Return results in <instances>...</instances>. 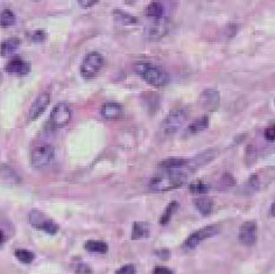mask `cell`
<instances>
[{
	"instance_id": "6da1fadb",
	"label": "cell",
	"mask_w": 275,
	"mask_h": 274,
	"mask_svg": "<svg viewBox=\"0 0 275 274\" xmlns=\"http://www.w3.org/2000/svg\"><path fill=\"white\" fill-rule=\"evenodd\" d=\"M188 175L175 171H161L149 181V189L155 193L169 192L183 186L188 180Z\"/></svg>"
},
{
	"instance_id": "7a4b0ae2",
	"label": "cell",
	"mask_w": 275,
	"mask_h": 274,
	"mask_svg": "<svg viewBox=\"0 0 275 274\" xmlns=\"http://www.w3.org/2000/svg\"><path fill=\"white\" fill-rule=\"evenodd\" d=\"M134 71L139 75L145 82H147L149 85L157 86H164L168 84L169 75L163 68L159 65L151 63V62L140 61L134 64Z\"/></svg>"
},
{
	"instance_id": "3957f363",
	"label": "cell",
	"mask_w": 275,
	"mask_h": 274,
	"mask_svg": "<svg viewBox=\"0 0 275 274\" xmlns=\"http://www.w3.org/2000/svg\"><path fill=\"white\" fill-rule=\"evenodd\" d=\"M188 118V111L185 108H176L172 110L162 121V131L166 135H175L178 132Z\"/></svg>"
},
{
	"instance_id": "277c9868",
	"label": "cell",
	"mask_w": 275,
	"mask_h": 274,
	"mask_svg": "<svg viewBox=\"0 0 275 274\" xmlns=\"http://www.w3.org/2000/svg\"><path fill=\"white\" fill-rule=\"evenodd\" d=\"M104 64V58L100 53L91 52L85 56L80 64V75L83 78L91 79L99 73Z\"/></svg>"
},
{
	"instance_id": "5b68a950",
	"label": "cell",
	"mask_w": 275,
	"mask_h": 274,
	"mask_svg": "<svg viewBox=\"0 0 275 274\" xmlns=\"http://www.w3.org/2000/svg\"><path fill=\"white\" fill-rule=\"evenodd\" d=\"M54 157H55V150L52 145H40L32 151L31 163L34 168L42 169L52 163Z\"/></svg>"
},
{
	"instance_id": "8992f818",
	"label": "cell",
	"mask_w": 275,
	"mask_h": 274,
	"mask_svg": "<svg viewBox=\"0 0 275 274\" xmlns=\"http://www.w3.org/2000/svg\"><path fill=\"white\" fill-rule=\"evenodd\" d=\"M219 232H220V228H219V225H217V224L204 226V228H202V229H199V230L193 232V234H191L190 236L188 237L187 239H185L183 245H184L185 249L194 250V249H196V247L198 246L199 244L204 242V240L209 239V238L217 236Z\"/></svg>"
},
{
	"instance_id": "52a82bcc",
	"label": "cell",
	"mask_w": 275,
	"mask_h": 274,
	"mask_svg": "<svg viewBox=\"0 0 275 274\" xmlns=\"http://www.w3.org/2000/svg\"><path fill=\"white\" fill-rule=\"evenodd\" d=\"M71 116H73V111H71L70 105L67 102H59L52 110L49 123L55 129H61V127L67 126L69 124Z\"/></svg>"
},
{
	"instance_id": "ba28073f",
	"label": "cell",
	"mask_w": 275,
	"mask_h": 274,
	"mask_svg": "<svg viewBox=\"0 0 275 274\" xmlns=\"http://www.w3.org/2000/svg\"><path fill=\"white\" fill-rule=\"evenodd\" d=\"M29 223L34 226L35 229L42 230L48 235H56L59 231V225L47 217L40 210H32L29 213Z\"/></svg>"
},
{
	"instance_id": "9c48e42d",
	"label": "cell",
	"mask_w": 275,
	"mask_h": 274,
	"mask_svg": "<svg viewBox=\"0 0 275 274\" xmlns=\"http://www.w3.org/2000/svg\"><path fill=\"white\" fill-rule=\"evenodd\" d=\"M169 31L168 19L164 17L152 19V21L148 23L146 27V35L149 40H160L163 38Z\"/></svg>"
},
{
	"instance_id": "30bf717a",
	"label": "cell",
	"mask_w": 275,
	"mask_h": 274,
	"mask_svg": "<svg viewBox=\"0 0 275 274\" xmlns=\"http://www.w3.org/2000/svg\"><path fill=\"white\" fill-rule=\"evenodd\" d=\"M239 240L243 245L252 246L258 240V224L255 220H247L239 229Z\"/></svg>"
},
{
	"instance_id": "8fae6325",
	"label": "cell",
	"mask_w": 275,
	"mask_h": 274,
	"mask_svg": "<svg viewBox=\"0 0 275 274\" xmlns=\"http://www.w3.org/2000/svg\"><path fill=\"white\" fill-rule=\"evenodd\" d=\"M209 121H210V119H209L208 116H201V117L194 119V120L185 127L183 132H182L181 137L183 139H187L193 136L198 135V133H201L204 130L208 129Z\"/></svg>"
},
{
	"instance_id": "7c38bea8",
	"label": "cell",
	"mask_w": 275,
	"mask_h": 274,
	"mask_svg": "<svg viewBox=\"0 0 275 274\" xmlns=\"http://www.w3.org/2000/svg\"><path fill=\"white\" fill-rule=\"evenodd\" d=\"M50 103V95L47 92L40 94L35 98L34 102L32 103L31 109H29V119L31 120H35L40 117L41 115H43V112L46 111Z\"/></svg>"
},
{
	"instance_id": "4fadbf2b",
	"label": "cell",
	"mask_w": 275,
	"mask_h": 274,
	"mask_svg": "<svg viewBox=\"0 0 275 274\" xmlns=\"http://www.w3.org/2000/svg\"><path fill=\"white\" fill-rule=\"evenodd\" d=\"M220 102L219 92L215 89H205L199 96V104L208 111H215Z\"/></svg>"
},
{
	"instance_id": "5bb4252c",
	"label": "cell",
	"mask_w": 275,
	"mask_h": 274,
	"mask_svg": "<svg viewBox=\"0 0 275 274\" xmlns=\"http://www.w3.org/2000/svg\"><path fill=\"white\" fill-rule=\"evenodd\" d=\"M5 70L18 76H25L31 71V63L20 58H14L6 64Z\"/></svg>"
},
{
	"instance_id": "9a60e30c",
	"label": "cell",
	"mask_w": 275,
	"mask_h": 274,
	"mask_svg": "<svg viewBox=\"0 0 275 274\" xmlns=\"http://www.w3.org/2000/svg\"><path fill=\"white\" fill-rule=\"evenodd\" d=\"M0 180L7 184H18L21 182V177L8 165H0Z\"/></svg>"
},
{
	"instance_id": "2e32d148",
	"label": "cell",
	"mask_w": 275,
	"mask_h": 274,
	"mask_svg": "<svg viewBox=\"0 0 275 274\" xmlns=\"http://www.w3.org/2000/svg\"><path fill=\"white\" fill-rule=\"evenodd\" d=\"M122 112V108L119 103L116 102H107L105 104H103L100 109V113L105 119H109V120H113V119H117L120 117Z\"/></svg>"
},
{
	"instance_id": "e0dca14e",
	"label": "cell",
	"mask_w": 275,
	"mask_h": 274,
	"mask_svg": "<svg viewBox=\"0 0 275 274\" xmlns=\"http://www.w3.org/2000/svg\"><path fill=\"white\" fill-rule=\"evenodd\" d=\"M112 14H113V19H115V22L120 26H131V25H136L138 22L137 17L127 13V12L121 11L120 8H115Z\"/></svg>"
},
{
	"instance_id": "ac0fdd59",
	"label": "cell",
	"mask_w": 275,
	"mask_h": 274,
	"mask_svg": "<svg viewBox=\"0 0 275 274\" xmlns=\"http://www.w3.org/2000/svg\"><path fill=\"white\" fill-rule=\"evenodd\" d=\"M194 204H195L196 209L202 214L203 216H208L212 213L214 209V202L210 197H206V196H199L194 199Z\"/></svg>"
},
{
	"instance_id": "d6986e66",
	"label": "cell",
	"mask_w": 275,
	"mask_h": 274,
	"mask_svg": "<svg viewBox=\"0 0 275 274\" xmlns=\"http://www.w3.org/2000/svg\"><path fill=\"white\" fill-rule=\"evenodd\" d=\"M151 230L147 222H134L132 225V239L139 240L149 237Z\"/></svg>"
},
{
	"instance_id": "ffe728a7",
	"label": "cell",
	"mask_w": 275,
	"mask_h": 274,
	"mask_svg": "<svg viewBox=\"0 0 275 274\" xmlns=\"http://www.w3.org/2000/svg\"><path fill=\"white\" fill-rule=\"evenodd\" d=\"M20 46V40L18 38H10L7 40L2 41L1 46H0V54L4 58L11 56L14 54V52L19 48Z\"/></svg>"
},
{
	"instance_id": "44dd1931",
	"label": "cell",
	"mask_w": 275,
	"mask_h": 274,
	"mask_svg": "<svg viewBox=\"0 0 275 274\" xmlns=\"http://www.w3.org/2000/svg\"><path fill=\"white\" fill-rule=\"evenodd\" d=\"M84 249L91 253H99V254H105L109 251V245L103 240H88L84 244Z\"/></svg>"
},
{
	"instance_id": "7402d4cb",
	"label": "cell",
	"mask_w": 275,
	"mask_h": 274,
	"mask_svg": "<svg viewBox=\"0 0 275 274\" xmlns=\"http://www.w3.org/2000/svg\"><path fill=\"white\" fill-rule=\"evenodd\" d=\"M178 207H180V204H178V202L176 201H173L170 202V203L167 205L166 210L163 211V214L161 215L160 217V224L161 225H167L169 223V220L172 219V217L175 215V213L177 211Z\"/></svg>"
},
{
	"instance_id": "603a6c76",
	"label": "cell",
	"mask_w": 275,
	"mask_h": 274,
	"mask_svg": "<svg viewBox=\"0 0 275 274\" xmlns=\"http://www.w3.org/2000/svg\"><path fill=\"white\" fill-rule=\"evenodd\" d=\"M164 13V7L161 2L153 1L151 2L146 8V16L148 18H152V19H157V18L163 17Z\"/></svg>"
},
{
	"instance_id": "cb8c5ba5",
	"label": "cell",
	"mask_w": 275,
	"mask_h": 274,
	"mask_svg": "<svg viewBox=\"0 0 275 274\" xmlns=\"http://www.w3.org/2000/svg\"><path fill=\"white\" fill-rule=\"evenodd\" d=\"M14 254H16V258L18 259V260H19L20 263H22V264H31L32 261L35 259L34 253H33L32 251H29V250H26V249L16 250Z\"/></svg>"
},
{
	"instance_id": "d4e9b609",
	"label": "cell",
	"mask_w": 275,
	"mask_h": 274,
	"mask_svg": "<svg viewBox=\"0 0 275 274\" xmlns=\"http://www.w3.org/2000/svg\"><path fill=\"white\" fill-rule=\"evenodd\" d=\"M16 14L11 10H4L0 13V26L2 27H8L16 23Z\"/></svg>"
},
{
	"instance_id": "484cf974",
	"label": "cell",
	"mask_w": 275,
	"mask_h": 274,
	"mask_svg": "<svg viewBox=\"0 0 275 274\" xmlns=\"http://www.w3.org/2000/svg\"><path fill=\"white\" fill-rule=\"evenodd\" d=\"M189 190L193 194H196V195H204V194L210 190V186L203 182V181L198 180L189 184Z\"/></svg>"
},
{
	"instance_id": "4316f807",
	"label": "cell",
	"mask_w": 275,
	"mask_h": 274,
	"mask_svg": "<svg viewBox=\"0 0 275 274\" xmlns=\"http://www.w3.org/2000/svg\"><path fill=\"white\" fill-rule=\"evenodd\" d=\"M29 38H31V40L33 41V42H43V41L47 39V33L44 31H41V29H39V31L32 32L31 35H29Z\"/></svg>"
},
{
	"instance_id": "83f0119b",
	"label": "cell",
	"mask_w": 275,
	"mask_h": 274,
	"mask_svg": "<svg viewBox=\"0 0 275 274\" xmlns=\"http://www.w3.org/2000/svg\"><path fill=\"white\" fill-rule=\"evenodd\" d=\"M137 273V267L132 264L125 265L121 266L120 269L116 271V274H136Z\"/></svg>"
},
{
	"instance_id": "f1b7e54d",
	"label": "cell",
	"mask_w": 275,
	"mask_h": 274,
	"mask_svg": "<svg viewBox=\"0 0 275 274\" xmlns=\"http://www.w3.org/2000/svg\"><path fill=\"white\" fill-rule=\"evenodd\" d=\"M75 272L76 274H91L92 270L89 265H86L84 263H79L75 267Z\"/></svg>"
},
{
	"instance_id": "f546056e",
	"label": "cell",
	"mask_w": 275,
	"mask_h": 274,
	"mask_svg": "<svg viewBox=\"0 0 275 274\" xmlns=\"http://www.w3.org/2000/svg\"><path fill=\"white\" fill-rule=\"evenodd\" d=\"M222 183L224 187H228L229 188V187L235 186V178H233V176L230 174V173H225V174L222 176Z\"/></svg>"
},
{
	"instance_id": "4dcf8cb0",
	"label": "cell",
	"mask_w": 275,
	"mask_h": 274,
	"mask_svg": "<svg viewBox=\"0 0 275 274\" xmlns=\"http://www.w3.org/2000/svg\"><path fill=\"white\" fill-rule=\"evenodd\" d=\"M274 136H275L274 124H271L270 126H268L267 129L265 130V137H266V139L268 140V141L272 142V141H274Z\"/></svg>"
},
{
	"instance_id": "1f68e13d",
	"label": "cell",
	"mask_w": 275,
	"mask_h": 274,
	"mask_svg": "<svg viewBox=\"0 0 275 274\" xmlns=\"http://www.w3.org/2000/svg\"><path fill=\"white\" fill-rule=\"evenodd\" d=\"M153 274H174V271L166 266H157L153 271Z\"/></svg>"
},
{
	"instance_id": "d6a6232c",
	"label": "cell",
	"mask_w": 275,
	"mask_h": 274,
	"mask_svg": "<svg viewBox=\"0 0 275 274\" xmlns=\"http://www.w3.org/2000/svg\"><path fill=\"white\" fill-rule=\"evenodd\" d=\"M249 184H250L251 188H253V189H258V188H259V186H260V182H259V177H258V175H256V174L251 175V177H250V180H249Z\"/></svg>"
},
{
	"instance_id": "836d02e7",
	"label": "cell",
	"mask_w": 275,
	"mask_h": 274,
	"mask_svg": "<svg viewBox=\"0 0 275 274\" xmlns=\"http://www.w3.org/2000/svg\"><path fill=\"white\" fill-rule=\"evenodd\" d=\"M97 2H98L97 0H92V1H89V0H80V1H79V5H80L84 8H89L97 4Z\"/></svg>"
},
{
	"instance_id": "e575fe53",
	"label": "cell",
	"mask_w": 275,
	"mask_h": 274,
	"mask_svg": "<svg viewBox=\"0 0 275 274\" xmlns=\"http://www.w3.org/2000/svg\"><path fill=\"white\" fill-rule=\"evenodd\" d=\"M157 254L159 255L160 258L166 259V258L169 257V251H168V250H160V251H157Z\"/></svg>"
},
{
	"instance_id": "d590c367",
	"label": "cell",
	"mask_w": 275,
	"mask_h": 274,
	"mask_svg": "<svg viewBox=\"0 0 275 274\" xmlns=\"http://www.w3.org/2000/svg\"><path fill=\"white\" fill-rule=\"evenodd\" d=\"M4 240H5V235H4V232L0 230V245L4 243Z\"/></svg>"
},
{
	"instance_id": "8d00e7d4",
	"label": "cell",
	"mask_w": 275,
	"mask_h": 274,
	"mask_svg": "<svg viewBox=\"0 0 275 274\" xmlns=\"http://www.w3.org/2000/svg\"><path fill=\"white\" fill-rule=\"evenodd\" d=\"M271 215L272 216L275 215V204L274 203H272L271 205Z\"/></svg>"
}]
</instances>
